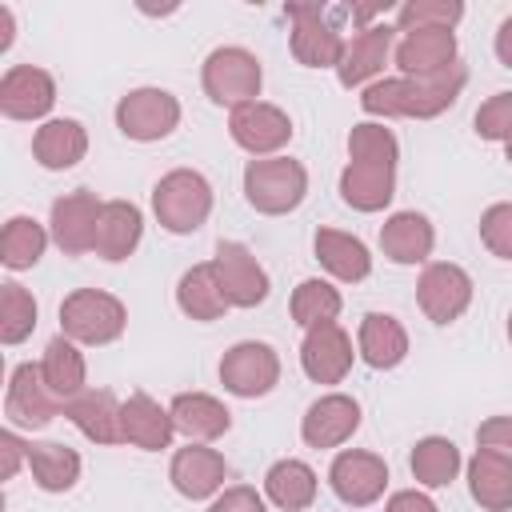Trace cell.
<instances>
[{"mask_svg": "<svg viewBox=\"0 0 512 512\" xmlns=\"http://www.w3.org/2000/svg\"><path fill=\"white\" fill-rule=\"evenodd\" d=\"M468 72L464 64H452L436 76H392V80H376L360 92V108L376 120L400 116V120H432L440 112H448L464 88Z\"/></svg>", "mask_w": 512, "mask_h": 512, "instance_id": "cell-1", "label": "cell"}, {"mask_svg": "<svg viewBox=\"0 0 512 512\" xmlns=\"http://www.w3.org/2000/svg\"><path fill=\"white\" fill-rule=\"evenodd\" d=\"M152 212L164 232L188 236L212 216V184L196 168H172L152 188Z\"/></svg>", "mask_w": 512, "mask_h": 512, "instance_id": "cell-2", "label": "cell"}, {"mask_svg": "<svg viewBox=\"0 0 512 512\" xmlns=\"http://www.w3.org/2000/svg\"><path fill=\"white\" fill-rule=\"evenodd\" d=\"M308 196V168L292 156L248 160L244 168V200L264 216H288Z\"/></svg>", "mask_w": 512, "mask_h": 512, "instance_id": "cell-3", "label": "cell"}, {"mask_svg": "<svg viewBox=\"0 0 512 512\" xmlns=\"http://www.w3.org/2000/svg\"><path fill=\"white\" fill-rule=\"evenodd\" d=\"M128 328V308L120 296L112 292H100V288H76L64 296L60 304V332L76 344H88V348H100V344H112L120 340Z\"/></svg>", "mask_w": 512, "mask_h": 512, "instance_id": "cell-4", "label": "cell"}, {"mask_svg": "<svg viewBox=\"0 0 512 512\" xmlns=\"http://www.w3.org/2000/svg\"><path fill=\"white\" fill-rule=\"evenodd\" d=\"M200 84H204V96L220 108H244L260 96V84H264V68L256 60V52L240 48V44H224V48H212L204 68H200Z\"/></svg>", "mask_w": 512, "mask_h": 512, "instance_id": "cell-5", "label": "cell"}, {"mask_svg": "<svg viewBox=\"0 0 512 512\" xmlns=\"http://www.w3.org/2000/svg\"><path fill=\"white\" fill-rule=\"evenodd\" d=\"M288 16V44H292V56L304 64V68H336L340 56H344V32L340 24L328 16L324 4H288L284 8Z\"/></svg>", "mask_w": 512, "mask_h": 512, "instance_id": "cell-6", "label": "cell"}, {"mask_svg": "<svg viewBox=\"0 0 512 512\" xmlns=\"http://www.w3.org/2000/svg\"><path fill=\"white\" fill-rule=\"evenodd\" d=\"M180 124V100L168 88H132L116 100V128L136 140V144H152L172 136Z\"/></svg>", "mask_w": 512, "mask_h": 512, "instance_id": "cell-7", "label": "cell"}, {"mask_svg": "<svg viewBox=\"0 0 512 512\" xmlns=\"http://www.w3.org/2000/svg\"><path fill=\"white\" fill-rule=\"evenodd\" d=\"M220 384L224 392L240 396V400H256L268 396L280 384V356L272 344L264 340H240L224 352L220 360Z\"/></svg>", "mask_w": 512, "mask_h": 512, "instance_id": "cell-8", "label": "cell"}, {"mask_svg": "<svg viewBox=\"0 0 512 512\" xmlns=\"http://www.w3.org/2000/svg\"><path fill=\"white\" fill-rule=\"evenodd\" d=\"M416 304L432 324H452L472 304V276L452 260H432L416 280Z\"/></svg>", "mask_w": 512, "mask_h": 512, "instance_id": "cell-9", "label": "cell"}, {"mask_svg": "<svg viewBox=\"0 0 512 512\" xmlns=\"http://www.w3.org/2000/svg\"><path fill=\"white\" fill-rule=\"evenodd\" d=\"M212 268H216V280L228 296L232 308H256L268 300V272L264 264L252 256L248 244L240 240H220L216 244V256H212Z\"/></svg>", "mask_w": 512, "mask_h": 512, "instance_id": "cell-10", "label": "cell"}, {"mask_svg": "<svg viewBox=\"0 0 512 512\" xmlns=\"http://www.w3.org/2000/svg\"><path fill=\"white\" fill-rule=\"evenodd\" d=\"M328 484L336 492L340 504L348 508H368L384 496L388 488V464L376 456V452H364V448H344L336 452L332 468H328Z\"/></svg>", "mask_w": 512, "mask_h": 512, "instance_id": "cell-11", "label": "cell"}, {"mask_svg": "<svg viewBox=\"0 0 512 512\" xmlns=\"http://www.w3.org/2000/svg\"><path fill=\"white\" fill-rule=\"evenodd\" d=\"M228 136L256 160L264 156H276L288 140H292V120L284 108L276 104H264V100H252L244 108H232L228 116Z\"/></svg>", "mask_w": 512, "mask_h": 512, "instance_id": "cell-12", "label": "cell"}, {"mask_svg": "<svg viewBox=\"0 0 512 512\" xmlns=\"http://www.w3.org/2000/svg\"><path fill=\"white\" fill-rule=\"evenodd\" d=\"M100 212H104V200H96V192L88 188H76V192H64L60 200H52V240L64 256H84L96 248V224H100Z\"/></svg>", "mask_w": 512, "mask_h": 512, "instance_id": "cell-13", "label": "cell"}, {"mask_svg": "<svg viewBox=\"0 0 512 512\" xmlns=\"http://www.w3.org/2000/svg\"><path fill=\"white\" fill-rule=\"evenodd\" d=\"M64 400L52 396V388L44 384L40 364H16L8 376V396H4V416L16 428H48L60 416Z\"/></svg>", "mask_w": 512, "mask_h": 512, "instance_id": "cell-14", "label": "cell"}, {"mask_svg": "<svg viewBox=\"0 0 512 512\" xmlns=\"http://www.w3.org/2000/svg\"><path fill=\"white\" fill-rule=\"evenodd\" d=\"M352 336L332 320V324H316L304 332L300 340V368L312 384H340L352 372Z\"/></svg>", "mask_w": 512, "mask_h": 512, "instance_id": "cell-15", "label": "cell"}, {"mask_svg": "<svg viewBox=\"0 0 512 512\" xmlns=\"http://www.w3.org/2000/svg\"><path fill=\"white\" fill-rule=\"evenodd\" d=\"M396 52V24H364L360 32L348 36L344 56L336 64V80L344 88H360L368 84Z\"/></svg>", "mask_w": 512, "mask_h": 512, "instance_id": "cell-16", "label": "cell"}, {"mask_svg": "<svg viewBox=\"0 0 512 512\" xmlns=\"http://www.w3.org/2000/svg\"><path fill=\"white\" fill-rule=\"evenodd\" d=\"M56 104V80L36 64H12L0 80V112L8 120H40Z\"/></svg>", "mask_w": 512, "mask_h": 512, "instance_id": "cell-17", "label": "cell"}, {"mask_svg": "<svg viewBox=\"0 0 512 512\" xmlns=\"http://www.w3.org/2000/svg\"><path fill=\"white\" fill-rule=\"evenodd\" d=\"M356 428H360V404L344 392H328L308 404L300 420V440L308 448H340L344 440H352Z\"/></svg>", "mask_w": 512, "mask_h": 512, "instance_id": "cell-18", "label": "cell"}, {"mask_svg": "<svg viewBox=\"0 0 512 512\" xmlns=\"http://www.w3.org/2000/svg\"><path fill=\"white\" fill-rule=\"evenodd\" d=\"M224 476H228V460L208 448V444H192L188 448H176L172 464H168V480L172 488L184 496V500H208L224 488Z\"/></svg>", "mask_w": 512, "mask_h": 512, "instance_id": "cell-19", "label": "cell"}, {"mask_svg": "<svg viewBox=\"0 0 512 512\" xmlns=\"http://www.w3.org/2000/svg\"><path fill=\"white\" fill-rule=\"evenodd\" d=\"M392 64L400 68V76H436L456 60V32L448 28H416V32H404L396 52H392Z\"/></svg>", "mask_w": 512, "mask_h": 512, "instance_id": "cell-20", "label": "cell"}, {"mask_svg": "<svg viewBox=\"0 0 512 512\" xmlns=\"http://www.w3.org/2000/svg\"><path fill=\"white\" fill-rule=\"evenodd\" d=\"M120 432H124V444L144 448V452H160L172 444L176 424H172V412L160 408L148 392H132L120 404Z\"/></svg>", "mask_w": 512, "mask_h": 512, "instance_id": "cell-21", "label": "cell"}, {"mask_svg": "<svg viewBox=\"0 0 512 512\" xmlns=\"http://www.w3.org/2000/svg\"><path fill=\"white\" fill-rule=\"evenodd\" d=\"M312 248H316V260L328 276L344 280V284H360L372 276V252L360 236L352 232H340V228H316L312 236Z\"/></svg>", "mask_w": 512, "mask_h": 512, "instance_id": "cell-22", "label": "cell"}, {"mask_svg": "<svg viewBox=\"0 0 512 512\" xmlns=\"http://www.w3.org/2000/svg\"><path fill=\"white\" fill-rule=\"evenodd\" d=\"M32 156L40 168L48 172H64V168H76L84 156H88V128L72 116H60V120H44L32 136Z\"/></svg>", "mask_w": 512, "mask_h": 512, "instance_id": "cell-23", "label": "cell"}, {"mask_svg": "<svg viewBox=\"0 0 512 512\" xmlns=\"http://www.w3.org/2000/svg\"><path fill=\"white\" fill-rule=\"evenodd\" d=\"M396 196V164L348 160L340 172V200L356 212H380Z\"/></svg>", "mask_w": 512, "mask_h": 512, "instance_id": "cell-24", "label": "cell"}, {"mask_svg": "<svg viewBox=\"0 0 512 512\" xmlns=\"http://www.w3.org/2000/svg\"><path fill=\"white\" fill-rule=\"evenodd\" d=\"M140 236H144V216L132 200H104V212H100V224H96V256L108 260V264H120L128 260L136 248H140Z\"/></svg>", "mask_w": 512, "mask_h": 512, "instance_id": "cell-25", "label": "cell"}, {"mask_svg": "<svg viewBox=\"0 0 512 512\" xmlns=\"http://www.w3.org/2000/svg\"><path fill=\"white\" fill-rule=\"evenodd\" d=\"M380 248L392 264H424L436 248V228L424 212H392L380 228Z\"/></svg>", "mask_w": 512, "mask_h": 512, "instance_id": "cell-26", "label": "cell"}, {"mask_svg": "<svg viewBox=\"0 0 512 512\" xmlns=\"http://www.w3.org/2000/svg\"><path fill=\"white\" fill-rule=\"evenodd\" d=\"M120 404L108 388H84L76 400L64 404V416L92 440V444H124V432H120Z\"/></svg>", "mask_w": 512, "mask_h": 512, "instance_id": "cell-27", "label": "cell"}, {"mask_svg": "<svg viewBox=\"0 0 512 512\" xmlns=\"http://www.w3.org/2000/svg\"><path fill=\"white\" fill-rule=\"evenodd\" d=\"M168 412H172L176 432H184L192 444L220 440L232 428V412L208 392H180V396H172Z\"/></svg>", "mask_w": 512, "mask_h": 512, "instance_id": "cell-28", "label": "cell"}, {"mask_svg": "<svg viewBox=\"0 0 512 512\" xmlns=\"http://www.w3.org/2000/svg\"><path fill=\"white\" fill-rule=\"evenodd\" d=\"M356 352H360V360L368 368L388 372V368H396L408 356V332H404V324L396 316L368 312L360 320V332H356Z\"/></svg>", "mask_w": 512, "mask_h": 512, "instance_id": "cell-29", "label": "cell"}, {"mask_svg": "<svg viewBox=\"0 0 512 512\" xmlns=\"http://www.w3.org/2000/svg\"><path fill=\"white\" fill-rule=\"evenodd\" d=\"M468 492L484 512H512V460L476 448L468 460Z\"/></svg>", "mask_w": 512, "mask_h": 512, "instance_id": "cell-30", "label": "cell"}, {"mask_svg": "<svg viewBox=\"0 0 512 512\" xmlns=\"http://www.w3.org/2000/svg\"><path fill=\"white\" fill-rule=\"evenodd\" d=\"M40 372H44V384L52 388L56 400H76L88 384V364H84V352L76 340H68L64 332L48 340L44 356H40Z\"/></svg>", "mask_w": 512, "mask_h": 512, "instance_id": "cell-31", "label": "cell"}, {"mask_svg": "<svg viewBox=\"0 0 512 512\" xmlns=\"http://www.w3.org/2000/svg\"><path fill=\"white\" fill-rule=\"evenodd\" d=\"M176 304H180V312H184L188 320H200V324H212V320H220V316L232 308L228 296H224V288H220V280H216L212 260H208V264H192V268L180 276V284H176Z\"/></svg>", "mask_w": 512, "mask_h": 512, "instance_id": "cell-32", "label": "cell"}, {"mask_svg": "<svg viewBox=\"0 0 512 512\" xmlns=\"http://www.w3.org/2000/svg\"><path fill=\"white\" fill-rule=\"evenodd\" d=\"M316 488H320V480H316V472L304 464V460H276L268 472H264V496L276 504V508H284V512H304V508H312V500H316Z\"/></svg>", "mask_w": 512, "mask_h": 512, "instance_id": "cell-33", "label": "cell"}, {"mask_svg": "<svg viewBox=\"0 0 512 512\" xmlns=\"http://www.w3.org/2000/svg\"><path fill=\"white\" fill-rule=\"evenodd\" d=\"M80 468H84L80 464V452L68 448V444H56V440L28 444V472H32V480L44 492H68V488H76Z\"/></svg>", "mask_w": 512, "mask_h": 512, "instance_id": "cell-34", "label": "cell"}, {"mask_svg": "<svg viewBox=\"0 0 512 512\" xmlns=\"http://www.w3.org/2000/svg\"><path fill=\"white\" fill-rule=\"evenodd\" d=\"M460 464H464L460 448L448 436H424V440H416V448L408 456V468H412L416 484H424V488H448L456 480Z\"/></svg>", "mask_w": 512, "mask_h": 512, "instance_id": "cell-35", "label": "cell"}, {"mask_svg": "<svg viewBox=\"0 0 512 512\" xmlns=\"http://www.w3.org/2000/svg\"><path fill=\"white\" fill-rule=\"evenodd\" d=\"M44 248H48V232L32 216H12L0 232V264L12 268V272H24V268L40 264Z\"/></svg>", "mask_w": 512, "mask_h": 512, "instance_id": "cell-36", "label": "cell"}, {"mask_svg": "<svg viewBox=\"0 0 512 512\" xmlns=\"http://www.w3.org/2000/svg\"><path fill=\"white\" fill-rule=\"evenodd\" d=\"M340 308H344V296H340V288H332L328 280H300L296 288H292V300H288V312H292V320L308 332V328H316V324H332L336 316H340Z\"/></svg>", "mask_w": 512, "mask_h": 512, "instance_id": "cell-37", "label": "cell"}, {"mask_svg": "<svg viewBox=\"0 0 512 512\" xmlns=\"http://www.w3.org/2000/svg\"><path fill=\"white\" fill-rule=\"evenodd\" d=\"M36 316H40L36 296H32L24 284H16V280L0 284V340H4V344L28 340L32 328H36Z\"/></svg>", "mask_w": 512, "mask_h": 512, "instance_id": "cell-38", "label": "cell"}, {"mask_svg": "<svg viewBox=\"0 0 512 512\" xmlns=\"http://www.w3.org/2000/svg\"><path fill=\"white\" fill-rule=\"evenodd\" d=\"M348 160L396 164L400 160V140H396L392 128H384V120H360L348 132Z\"/></svg>", "mask_w": 512, "mask_h": 512, "instance_id": "cell-39", "label": "cell"}, {"mask_svg": "<svg viewBox=\"0 0 512 512\" xmlns=\"http://www.w3.org/2000/svg\"><path fill=\"white\" fill-rule=\"evenodd\" d=\"M464 20L460 0H408L396 12V32H416V28H456Z\"/></svg>", "mask_w": 512, "mask_h": 512, "instance_id": "cell-40", "label": "cell"}, {"mask_svg": "<svg viewBox=\"0 0 512 512\" xmlns=\"http://www.w3.org/2000/svg\"><path fill=\"white\" fill-rule=\"evenodd\" d=\"M480 244L492 256L512 260V200H500V204L484 208V216H480Z\"/></svg>", "mask_w": 512, "mask_h": 512, "instance_id": "cell-41", "label": "cell"}, {"mask_svg": "<svg viewBox=\"0 0 512 512\" xmlns=\"http://www.w3.org/2000/svg\"><path fill=\"white\" fill-rule=\"evenodd\" d=\"M476 136L480 140H508L512 136V92H496L476 108Z\"/></svg>", "mask_w": 512, "mask_h": 512, "instance_id": "cell-42", "label": "cell"}, {"mask_svg": "<svg viewBox=\"0 0 512 512\" xmlns=\"http://www.w3.org/2000/svg\"><path fill=\"white\" fill-rule=\"evenodd\" d=\"M476 448L500 452V456L512 460V416H488V420L476 428Z\"/></svg>", "mask_w": 512, "mask_h": 512, "instance_id": "cell-43", "label": "cell"}, {"mask_svg": "<svg viewBox=\"0 0 512 512\" xmlns=\"http://www.w3.org/2000/svg\"><path fill=\"white\" fill-rule=\"evenodd\" d=\"M208 512H268V504H264V496H260L256 488L232 484V488H224V492L212 500Z\"/></svg>", "mask_w": 512, "mask_h": 512, "instance_id": "cell-44", "label": "cell"}, {"mask_svg": "<svg viewBox=\"0 0 512 512\" xmlns=\"http://www.w3.org/2000/svg\"><path fill=\"white\" fill-rule=\"evenodd\" d=\"M0 456H4L0 476H4V480H12V476H16V468H20V464H28V444L8 428V432H0Z\"/></svg>", "mask_w": 512, "mask_h": 512, "instance_id": "cell-45", "label": "cell"}, {"mask_svg": "<svg viewBox=\"0 0 512 512\" xmlns=\"http://www.w3.org/2000/svg\"><path fill=\"white\" fill-rule=\"evenodd\" d=\"M384 512H440V508H436L432 496H424V492H416V488H404V492H392V496H388Z\"/></svg>", "mask_w": 512, "mask_h": 512, "instance_id": "cell-46", "label": "cell"}, {"mask_svg": "<svg viewBox=\"0 0 512 512\" xmlns=\"http://www.w3.org/2000/svg\"><path fill=\"white\" fill-rule=\"evenodd\" d=\"M492 48H496V60H500L504 68H512V16H508V20H500Z\"/></svg>", "mask_w": 512, "mask_h": 512, "instance_id": "cell-47", "label": "cell"}, {"mask_svg": "<svg viewBox=\"0 0 512 512\" xmlns=\"http://www.w3.org/2000/svg\"><path fill=\"white\" fill-rule=\"evenodd\" d=\"M8 44H12V8L0 4V52H8Z\"/></svg>", "mask_w": 512, "mask_h": 512, "instance_id": "cell-48", "label": "cell"}, {"mask_svg": "<svg viewBox=\"0 0 512 512\" xmlns=\"http://www.w3.org/2000/svg\"><path fill=\"white\" fill-rule=\"evenodd\" d=\"M504 156H508V164H512V136L504 140Z\"/></svg>", "mask_w": 512, "mask_h": 512, "instance_id": "cell-49", "label": "cell"}, {"mask_svg": "<svg viewBox=\"0 0 512 512\" xmlns=\"http://www.w3.org/2000/svg\"><path fill=\"white\" fill-rule=\"evenodd\" d=\"M508 340H512V312H508Z\"/></svg>", "mask_w": 512, "mask_h": 512, "instance_id": "cell-50", "label": "cell"}]
</instances>
